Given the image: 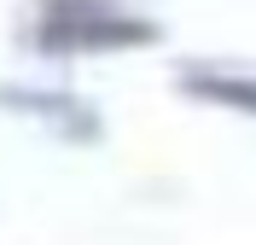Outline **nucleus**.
<instances>
[{"instance_id":"f257e3e1","label":"nucleus","mask_w":256,"mask_h":245,"mask_svg":"<svg viewBox=\"0 0 256 245\" xmlns=\"http://www.w3.org/2000/svg\"><path fill=\"white\" fill-rule=\"evenodd\" d=\"M158 24L134 18L111 0H41L35 6V47L41 53H122L152 47Z\"/></svg>"},{"instance_id":"f03ea898","label":"nucleus","mask_w":256,"mask_h":245,"mask_svg":"<svg viewBox=\"0 0 256 245\" xmlns=\"http://www.w3.org/2000/svg\"><path fill=\"white\" fill-rule=\"evenodd\" d=\"M0 105H6V111H30V117H41L47 129L76 134V140H94L99 134V111L88 99L64 94V88H0Z\"/></svg>"},{"instance_id":"7ed1b4c3","label":"nucleus","mask_w":256,"mask_h":245,"mask_svg":"<svg viewBox=\"0 0 256 245\" xmlns=\"http://www.w3.org/2000/svg\"><path fill=\"white\" fill-rule=\"evenodd\" d=\"M180 88L192 99L227 105L239 117H256V76L250 70H227V65H180Z\"/></svg>"}]
</instances>
